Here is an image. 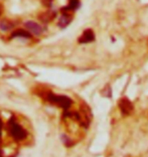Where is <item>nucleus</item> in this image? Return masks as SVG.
Returning a JSON list of instances; mask_svg holds the SVG:
<instances>
[{"mask_svg":"<svg viewBox=\"0 0 148 157\" xmlns=\"http://www.w3.org/2000/svg\"><path fill=\"white\" fill-rule=\"evenodd\" d=\"M79 5H80V1L79 0H69V4L68 6L70 7L72 10H76V9L79 7Z\"/></svg>","mask_w":148,"mask_h":157,"instance_id":"obj_10","label":"nucleus"},{"mask_svg":"<svg viewBox=\"0 0 148 157\" xmlns=\"http://www.w3.org/2000/svg\"><path fill=\"white\" fill-rule=\"evenodd\" d=\"M119 107L121 109L123 114H130L133 111V104L131 103V101L127 98H122L119 102Z\"/></svg>","mask_w":148,"mask_h":157,"instance_id":"obj_5","label":"nucleus"},{"mask_svg":"<svg viewBox=\"0 0 148 157\" xmlns=\"http://www.w3.org/2000/svg\"><path fill=\"white\" fill-rule=\"evenodd\" d=\"M72 21V14H63L58 18V21H57V25L59 28L61 29H64L67 26L70 25V23Z\"/></svg>","mask_w":148,"mask_h":157,"instance_id":"obj_7","label":"nucleus"},{"mask_svg":"<svg viewBox=\"0 0 148 157\" xmlns=\"http://www.w3.org/2000/svg\"><path fill=\"white\" fill-rule=\"evenodd\" d=\"M14 28V24L9 20H1L0 21V30L2 32H8Z\"/></svg>","mask_w":148,"mask_h":157,"instance_id":"obj_9","label":"nucleus"},{"mask_svg":"<svg viewBox=\"0 0 148 157\" xmlns=\"http://www.w3.org/2000/svg\"><path fill=\"white\" fill-rule=\"evenodd\" d=\"M6 132L9 138L17 143L23 142L29 138V132L20 124V121L15 118V117H10L6 122Z\"/></svg>","mask_w":148,"mask_h":157,"instance_id":"obj_1","label":"nucleus"},{"mask_svg":"<svg viewBox=\"0 0 148 157\" xmlns=\"http://www.w3.org/2000/svg\"><path fill=\"white\" fill-rule=\"evenodd\" d=\"M24 28L34 36H41L44 33V28L41 26L40 24H38L37 21H27L24 23Z\"/></svg>","mask_w":148,"mask_h":157,"instance_id":"obj_3","label":"nucleus"},{"mask_svg":"<svg viewBox=\"0 0 148 157\" xmlns=\"http://www.w3.org/2000/svg\"><path fill=\"white\" fill-rule=\"evenodd\" d=\"M56 15H57V12L55 10L48 9V10H46V11L41 12L39 14V20L44 24H49V23H51L52 21H54Z\"/></svg>","mask_w":148,"mask_h":157,"instance_id":"obj_4","label":"nucleus"},{"mask_svg":"<svg viewBox=\"0 0 148 157\" xmlns=\"http://www.w3.org/2000/svg\"><path fill=\"white\" fill-rule=\"evenodd\" d=\"M0 153H1V151H0Z\"/></svg>","mask_w":148,"mask_h":157,"instance_id":"obj_14","label":"nucleus"},{"mask_svg":"<svg viewBox=\"0 0 148 157\" xmlns=\"http://www.w3.org/2000/svg\"><path fill=\"white\" fill-rule=\"evenodd\" d=\"M6 130V124H4V122H3L2 118L0 117V138L2 137V134H3V131Z\"/></svg>","mask_w":148,"mask_h":157,"instance_id":"obj_11","label":"nucleus"},{"mask_svg":"<svg viewBox=\"0 0 148 157\" xmlns=\"http://www.w3.org/2000/svg\"><path fill=\"white\" fill-rule=\"evenodd\" d=\"M93 40H94V34L91 30L84 31V32L82 33V35H81V37L78 39L79 43H82V44L90 43V42H92Z\"/></svg>","mask_w":148,"mask_h":157,"instance_id":"obj_8","label":"nucleus"},{"mask_svg":"<svg viewBox=\"0 0 148 157\" xmlns=\"http://www.w3.org/2000/svg\"><path fill=\"white\" fill-rule=\"evenodd\" d=\"M11 38H23V39H31L33 35L26 29H17L11 33Z\"/></svg>","mask_w":148,"mask_h":157,"instance_id":"obj_6","label":"nucleus"},{"mask_svg":"<svg viewBox=\"0 0 148 157\" xmlns=\"http://www.w3.org/2000/svg\"><path fill=\"white\" fill-rule=\"evenodd\" d=\"M43 1V3L45 5H48V6H50V5H52V3H53V0H42Z\"/></svg>","mask_w":148,"mask_h":157,"instance_id":"obj_12","label":"nucleus"},{"mask_svg":"<svg viewBox=\"0 0 148 157\" xmlns=\"http://www.w3.org/2000/svg\"><path fill=\"white\" fill-rule=\"evenodd\" d=\"M2 10H3V8H2V5L0 4V15L2 14Z\"/></svg>","mask_w":148,"mask_h":157,"instance_id":"obj_13","label":"nucleus"},{"mask_svg":"<svg viewBox=\"0 0 148 157\" xmlns=\"http://www.w3.org/2000/svg\"><path fill=\"white\" fill-rule=\"evenodd\" d=\"M47 99L50 103L56 104L60 106V107L67 109L71 106L72 104V100L67 96H62V95H55V94L48 93L47 94Z\"/></svg>","mask_w":148,"mask_h":157,"instance_id":"obj_2","label":"nucleus"}]
</instances>
